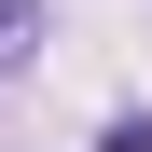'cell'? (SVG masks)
I'll return each instance as SVG.
<instances>
[{
	"instance_id": "cell-1",
	"label": "cell",
	"mask_w": 152,
	"mask_h": 152,
	"mask_svg": "<svg viewBox=\"0 0 152 152\" xmlns=\"http://www.w3.org/2000/svg\"><path fill=\"white\" fill-rule=\"evenodd\" d=\"M42 42V0H0V56H28Z\"/></svg>"
},
{
	"instance_id": "cell-2",
	"label": "cell",
	"mask_w": 152,
	"mask_h": 152,
	"mask_svg": "<svg viewBox=\"0 0 152 152\" xmlns=\"http://www.w3.org/2000/svg\"><path fill=\"white\" fill-rule=\"evenodd\" d=\"M97 152H152V111H111V124H97Z\"/></svg>"
}]
</instances>
